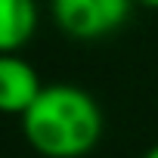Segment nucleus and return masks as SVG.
<instances>
[{"mask_svg": "<svg viewBox=\"0 0 158 158\" xmlns=\"http://www.w3.org/2000/svg\"><path fill=\"white\" fill-rule=\"evenodd\" d=\"M22 133L44 158H84L102 136V109L84 87L44 84L22 115Z\"/></svg>", "mask_w": 158, "mask_h": 158, "instance_id": "1", "label": "nucleus"}, {"mask_svg": "<svg viewBox=\"0 0 158 158\" xmlns=\"http://www.w3.org/2000/svg\"><path fill=\"white\" fill-rule=\"evenodd\" d=\"M130 6L133 0H50V16L74 40H99L127 22Z\"/></svg>", "mask_w": 158, "mask_h": 158, "instance_id": "2", "label": "nucleus"}, {"mask_svg": "<svg viewBox=\"0 0 158 158\" xmlns=\"http://www.w3.org/2000/svg\"><path fill=\"white\" fill-rule=\"evenodd\" d=\"M44 90L40 74L19 53H0V115H25Z\"/></svg>", "mask_w": 158, "mask_h": 158, "instance_id": "3", "label": "nucleus"}, {"mask_svg": "<svg viewBox=\"0 0 158 158\" xmlns=\"http://www.w3.org/2000/svg\"><path fill=\"white\" fill-rule=\"evenodd\" d=\"M37 31L34 0H0V53H19Z\"/></svg>", "mask_w": 158, "mask_h": 158, "instance_id": "4", "label": "nucleus"}, {"mask_svg": "<svg viewBox=\"0 0 158 158\" xmlns=\"http://www.w3.org/2000/svg\"><path fill=\"white\" fill-rule=\"evenodd\" d=\"M136 3H143V6H149V10H158V0H136Z\"/></svg>", "mask_w": 158, "mask_h": 158, "instance_id": "5", "label": "nucleus"}, {"mask_svg": "<svg viewBox=\"0 0 158 158\" xmlns=\"http://www.w3.org/2000/svg\"><path fill=\"white\" fill-rule=\"evenodd\" d=\"M143 158H158V143H155V146H152V149H149V152H146Z\"/></svg>", "mask_w": 158, "mask_h": 158, "instance_id": "6", "label": "nucleus"}]
</instances>
